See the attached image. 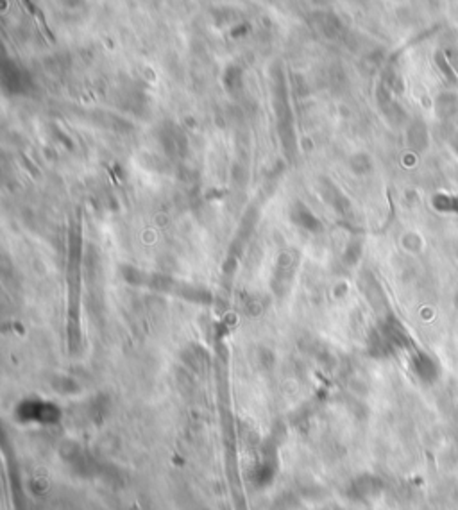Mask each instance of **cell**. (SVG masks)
Instances as JSON below:
<instances>
[{"label": "cell", "instance_id": "obj_1", "mask_svg": "<svg viewBox=\"0 0 458 510\" xmlns=\"http://www.w3.org/2000/svg\"><path fill=\"white\" fill-rule=\"evenodd\" d=\"M297 253L288 249V251H283L278 258V262H276L274 267V272H272V278H271V286H272V292H274L278 297L288 290L290 283H292V278L295 274V269H297Z\"/></svg>", "mask_w": 458, "mask_h": 510}, {"label": "cell", "instance_id": "obj_2", "mask_svg": "<svg viewBox=\"0 0 458 510\" xmlns=\"http://www.w3.org/2000/svg\"><path fill=\"white\" fill-rule=\"evenodd\" d=\"M290 221L293 224L301 227V229L308 231V233H321L322 231V222L313 215V212L306 204H302V202H297V204H293L292 210H290Z\"/></svg>", "mask_w": 458, "mask_h": 510}, {"label": "cell", "instance_id": "obj_3", "mask_svg": "<svg viewBox=\"0 0 458 510\" xmlns=\"http://www.w3.org/2000/svg\"><path fill=\"white\" fill-rule=\"evenodd\" d=\"M122 276H124V280L127 281V283H131V285H134V286L147 285L145 274H143L140 269H136V267H133V265H124V267H122Z\"/></svg>", "mask_w": 458, "mask_h": 510}, {"label": "cell", "instance_id": "obj_4", "mask_svg": "<svg viewBox=\"0 0 458 510\" xmlns=\"http://www.w3.org/2000/svg\"><path fill=\"white\" fill-rule=\"evenodd\" d=\"M36 16H38V22H40V25H42V29L45 31V36L49 38L51 42H54V36H52V32L49 31V27H47V23H45V18H43V14L36 13Z\"/></svg>", "mask_w": 458, "mask_h": 510}, {"label": "cell", "instance_id": "obj_5", "mask_svg": "<svg viewBox=\"0 0 458 510\" xmlns=\"http://www.w3.org/2000/svg\"><path fill=\"white\" fill-rule=\"evenodd\" d=\"M22 4H23V7H25V9H27L31 14H36L38 13V11L34 9V5L31 4V0H22Z\"/></svg>", "mask_w": 458, "mask_h": 510}]
</instances>
